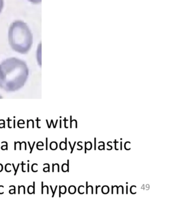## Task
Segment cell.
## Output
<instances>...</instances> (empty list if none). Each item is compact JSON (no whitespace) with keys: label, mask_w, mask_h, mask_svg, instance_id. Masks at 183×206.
I'll list each match as a JSON object with an SVG mask.
<instances>
[{"label":"cell","mask_w":183,"mask_h":206,"mask_svg":"<svg viewBox=\"0 0 183 206\" xmlns=\"http://www.w3.org/2000/svg\"><path fill=\"white\" fill-rule=\"evenodd\" d=\"M101 187V186H96V194H97V189L98 188V187Z\"/></svg>","instance_id":"8992f818"},{"label":"cell","mask_w":183,"mask_h":206,"mask_svg":"<svg viewBox=\"0 0 183 206\" xmlns=\"http://www.w3.org/2000/svg\"><path fill=\"white\" fill-rule=\"evenodd\" d=\"M27 1L33 4H39L42 2V0H27Z\"/></svg>","instance_id":"3957f363"},{"label":"cell","mask_w":183,"mask_h":206,"mask_svg":"<svg viewBox=\"0 0 183 206\" xmlns=\"http://www.w3.org/2000/svg\"><path fill=\"white\" fill-rule=\"evenodd\" d=\"M4 0H0V13L4 7Z\"/></svg>","instance_id":"277c9868"},{"label":"cell","mask_w":183,"mask_h":206,"mask_svg":"<svg viewBox=\"0 0 183 206\" xmlns=\"http://www.w3.org/2000/svg\"><path fill=\"white\" fill-rule=\"evenodd\" d=\"M121 150H122V142H121Z\"/></svg>","instance_id":"9c48e42d"},{"label":"cell","mask_w":183,"mask_h":206,"mask_svg":"<svg viewBox=\"0 0 183 206\" xmlns=\"http://www.w3.org/2000/svg\"><path fill=\"white\" fill-rule=\"evenodd\" d=\"M86 194H88V182H87V192Z\"/></svg>","instance_id":"5b68a950"},{"label":"cell","mask_w":183,"mask_h":206,"mask_svg":"<svg viewBox=\"0 0 183 206\" xmlns=\"http://www.w3.org/2000/svg\"><path fill=\"white\" fill-rule=\"evenodd\" d=\"M116 140H115V149H116Z\"/></svg>","instance_id":"ba28073f"},{"label":"cell","mask_w":183,"mask_h":206,"mask_svg":"<svg viewBox=\"0 0 183 206\" xmlns=\"http://www.w3.org/2000/svg\"><path fill=\"white\" fill-rule=\"evenodd\" d=\"M96 139H95V150L96 149Z\"/></svg>","instance_id":"52a82bcc"},{"label":"cell","mask_w":183,"mask_h":206,"mask_svg":"<svg viewBox=\"0 0 183 206\" xmlns=\"http://www.w3.org/2000/svg\"><path fill=\"white\" fill-rule=\"evenodd\" d=\"M8 39L12 49L23 54L27 53L32 45V33L27 23L21 20L12 23L8 31Z\"/></svg>","instance_id":"7a4b0ae2"},{"label":"cell","mask_w":183,"mask_h":206,"mask_svg":"<svg viewBox=\"0 0 183 206\" xmlns=\"http://www.w3.org/2000/svg\"><path fill=\"white\" fill-rule=\"evenodd\" d=\"M29 68L25 61L10 57L0 63V86L15 91L24 86L29 76Z\"/></svg>","instance_id":"6da1fadb"}]
</instances>
